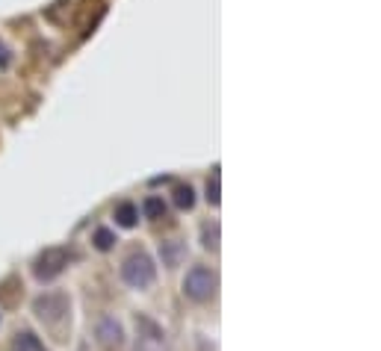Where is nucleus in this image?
Wrapping results in <instances>:
<instances>
[{"instance_id":"obj_6","label":"nucleus","mask_w":381,"mask_h":351,"mask_svg":"<svg viewBox=\"0 0 381 351\" xmlns=\"http://www.w3.org/2000/svg\"><path fill=\"white\" fill-rule=\"evenodd\" d=\"M136 331H139V336L145 339V343H151L154 348H160L162 345V328L154 322V319H148V316H136Z\"/></svg>"},{"instance_id":"obj_14","label":"nucleus","mask_w":381,"mask_h":351,"mask_svg":"<svg viewBox=\"0 0 381 351\" xmlns=\"http://www.w3.org/2000/svg\"><path fill=\"white\" fill-rule=\"evenodd\" d=\"M219 198H222V195H219V169H216V171H213V178L207 180V201H210V204L216 207V204H219Z\"/></svg>"},{"instance_id":"obj_12","label":"nucleus","mask_w":381,"mask_h":351,"mask_svg":"<svg viewBox=\"0 0 381 351\" xmlns=\"http://www.w3.org/2000/svg\"><path fill=\"white\" fill-rule=\"evenodd\" d=\"M175 204L180 207V210H192V204H195V189L187 183V186H178L175 189Z\"/></svg>"},{"instance_id":"obj_10","label":"nucleus","mask_w":381,"mask_h":351,"mask_svg":"<svg viewBox=\"0 0 381 351\" xmlns=\"http://www.w3.org/2000/svg\"><path fill=\"white\" fill-rule=\"evenodd\" d=\"M201 243L207 251H216L219 248V222H207L201 227Z\"/></svg>"},{"instance_id":"obj_11","label":"nucleus","mask_w":381,"mask_h":351,"mask_svg":"<svg viewBox=\"0 0 381 351\" xmlns=\"http://www.w3.org/2000/svg\"><path fill=\"white\" fill-rule=\"evenodd\" d=\"M92 243H95L97 251H110V248L115 245V234H113L110 227H97L95 236H92Z\"/></svg>"},{"instance_id":"obj_8","label":"nucleus","mask_w":381,"mask_h":351,"mask_svg":"<svg viewBox=\"0 0 381 351\" xmlns=\"http://www.w3.org/2000/svg\"><path fill=\"white\" fill-rule=\"evenodd\" d=\"M12 351H48V348L41 345V339L32 331H18L12 339Z\"/></svg>"},{"instance_id":"obj_5","label":"nucleus","mask_w":381,"mask_h":351,"mask_svg":"<svg viewBox=\"0 0 381 351\" xmlns=\"http://www.w3.org/2000/svg\"><path fill=\"white\" fill-rule=\"evenodd\" d=\"M95 336H97V343H101L106 351L122 348V343H124V331H122V325H118L113 316H101V319H97Z\"/></svg>"},{"instance_id":"obj_1","label":"nucleus","mask_w":381,"mask_h":351,"mask_svg":"<svg viewBox=\"0 0 381 351\" xmlns=\"http://www.w3.org/2000/svg\"><path fill=\"white\" fill-rule=\"evenodd\" d=\"M122 278H124L127 287L148 290L151 283H154V278H157V266H154V260H151L145 251H133V254L124 257V263H122Z\"/></svg>"},{"instance_id":"obj_15","label":"nucleus","mask_w":381,"mask_h":351,"mask_svg":"<svg viewBox=\"0 0 381 351\" xmlns=\"http://www.w3.org/2000/svg\"><path fill=\"white\" fill-rule=\"evenodd\" d=\"M9 65V50H6V45L0 41V68H6Z\"/></svg>"},{"instance_id":"obj_7","label":"nucleus","mask_w":381,"mask_h":351,"mask_svg":"<svg viewBox=\"0 0 381 351\" xmlns=\"http://www.w3.org/2000/svg\"><path fill=\"white\" fill-rule=\"evenodd\" d=\"M160 257H162V266L175 269V266H180V260L187 257V245L178 243V239H169V243H160Z\"/></svg>"},{"instance_id":"obj_3","label":"nucleus","mask_w":381,"mask_h":351,"mask_svg":"<svg viewBox=\"0 0 381 351\" xmlns=\"http://www.w3.org/2000/svg\"><path fill=\"white\" fill-rule=\"evenodd\" d=\"M32 313H36L45 325H59L65 316H68V298L59 295V292L39 295V298L32 301Z\"/></svg>"},{"instance_id":"obj_9","label":"nucleus","mask_w":381,"mask_h":351,"mask_svg":"<svg viewBox=\"0 0 381 351\" xmlns=\"http://www.w3.org/2000/svg\"><path fill=\"white\" fill-rule=\"evenodd\" d=\"M136 218H139V210H136V204H130V201H122L115 207V222L122 225V227H133L136 225Z\"/></svg>"},{"instance_id":"obj_2","label":"nucleus","mask_w":381,"mask_h":351,"mask_svg":"<svg viewBox=\"0 0 381 351\" xmlns=\"http://www.w3.org/2000/svg\"><path fill=\"white\" fill-rule=\"evenodd\" d=\"M216 287H219V278H216L213 269L207 266H192L187 272V278H183V295H187L189 301H210L216 295Z\"/></svg>"},{"instance_id":"obj_13","label":"nucleus","mask_w":381,"mask_h":351,"mask_svg":"<svg viewBox=\"0 0 381 351\" xmlns=\"http://www.w3.org/2000/svg\"><path fill=\"white\" fill-rule=\"evenodd\" d=\"M142 210H145L148 218H162V216H166V201L157 198V195H151V198L145 201Z\"/></svg>"},{"instance_id":"obj_4","label":"nucleus","mask_w":381,"mask_h":351,"mask_svg":"<svg viewBox=\"0 0 381 351\" xmlns=\"http://www.w3.org/2000/svg\"><path fill=\"white\" fill-rule=\"evenodd\" d=\"M68 251L65 248H48L45 254H41L36 260V266H32V272H36L39 281H53L57 275H62V269L68 266Z\"/></svg>"}]
</instances>
